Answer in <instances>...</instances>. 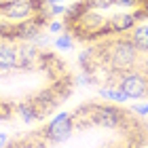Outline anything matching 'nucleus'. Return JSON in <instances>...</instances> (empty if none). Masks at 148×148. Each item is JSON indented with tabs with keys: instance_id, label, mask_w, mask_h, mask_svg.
Here are the masks:
<instances>
[{
	"instance_id": "obj_7",
	"label": "nucleus",
	"mask_w": 148,
	"mask_h": 148,
	"mask_svg": "<svg viewBox=\"0 0 148 148\" xmlns=\"http://www.w3.org/2000/svg\"><path fill=\"white\" fill-rule=\"evenodd\" d=\"M17 64H19L17 47L9 40H4L0 45V74H9L13 70H17Z\"/></svg>"
},
{
	"instance_id": "obj_4",
	"label": "nucleus",
	"mask_w": 148,
	"mask_h": 148,
	"mask_svg": "<svg viewBox=\"0 0 148 148\" xmlns=\"http://www.w3.org/2000/svg\"><path fill=\"white\" fill-rule=\"evenodd\" d=\"M114 85H116L129 99L148 97V74L144 70H140V68H133V70L116 74V83Z\"/></svg>"
},
{
	"instance_id": "obj_17",
	"label": "nucleus",
	"mask_w": 148,
	"mask_h": 148,
	"mask_svg": "<svg viewBox=\"0 0 148 148\" xmlns=\"http://www.w3.org/2000/svg\"><path fill=\"white\" fill-rule=\"evenodd\" d=\"M131 112L138 114V116H148V102H140L131 106Z\"/></svg>"
},
{
	"instance_id": "obj_3",
	"label": "nucleus",
	"mask_w": 148,
	"mask_h": 148,
	"mask_svg": "<svg viewBox=\"0 0 148 148\" xmlns=\"http://www.w3.org/2000/svg\"><path fill=\"white\" fill-rule=\"evenodd\" d=\"M49 4L45 0H6L0 2V17L4 21H25L36 15H49Z\"/></svg>"
},
{
	"instance_id": "obj_9",
	"label": "nucleus",
	"mask_w": 148,
	"mask_h": 148,
	"mask_svg": "<svg viewBox=\"0 0 148 148\" xmlns=\"http://www.w3.org/2000/svg\"><path fill=\"white\" fill-rule=\"evenodd\" d=\"M15 110H17V116L21 119L23 123H36V121H40V119L45 116V114L36 108V104L32 102V99H28V102H23V104H19Z\"/></svg>"
},
{
	"instance_id": "obj_2",
	"label": "nucleus",
	"mask_w": 148,
	"mask_h": 148,
	"mask_svg": "<svg viewBox=\"0 0 148 148\" xmlns=\"http://www.w3.org/2000/svg\"><path fill=\"white\" fill-rule=\"evenodd\" d=\"M74 125H97L104 129H119L127 123V114L110 104H87L76 114H72Z\"/></svg>"
},
{
	"instance_id": "obj_6",
	"label": "nucleus",
	"mask_w": 148,
	"mask_h": 148,
	"mask_svg": "<svg viewBox=\"0 0 148 148\" xmlns=\"http://www.w3.org/2000/svg\"><path fill=\"white\" fill-rule=\"evenodd\" d=\"M138 25V19L131 11H121L114 13L106 19V36H127L129 32Z\"/></svg>"
},
{
	"instance_id": "obj_5",
	"label": "nucleus",
	"mask_w": 148,
	"mask_h": 148,
	"mask_svg": "<svg viewBox=\"0 0 148 148\" xmlns=\"http://www.w3.org/2000/svg\"><path fill=\"white\" fill-rule=\"evenodd\" d=\"M74 119L70 112H59L55 119H51V123L42 129V136L53 144H59V142H66L72 131H74Z\"/></svg>"
},
{
	"instance_id": "obj_15",
	"label": "nucleus",
	"mask_w": 148,
	"mask_h": 148,
	"mask_svg": "<svg viewBox=\"0 0 148 148\" xmlns=\"http://www.w3.org/2000/svg\"><path fill=\"white\" fill-rule=\"evenodd\" d=\"M91 2V9H95V11H108L114 6L112 0H89Z\"/></svg>"
},
{
	"instance_id": "obj_1",
	"label": "nucleus",
	"mask_w": 148,
	"mask_h": 148,
	"mask_svg": "<svg viewBox=\"0 0 148 148\" xmlns=\"http://www.w3.org/2000/svg\"><path fill=\"white\" fill-rule=\"evenodd\" d=\"M138 64H140V51L133 47L129 36H110L99 47H95V64L93 66H99V68L112 72L114 76L138 68Z\"/></svg>"
},
{
	"instance_id": "obj_12",
	"label": "nucleus",
	"mask_w": 148,
	"mask_h": 148,
	"mask_svg": "<svg viewBox=\"0 0 148 148\" xmlns=\"http://www.w3.org/2000/svg\"><path fill=\"white\" fill-rule=\"evenodd\" d=\"M47 30H49V34L57 36V34H62V32H66V21H62V19H49Z\"/></svg>"
},
{
	"instance_id": "obj_11",
	"label": "nucleus",
	"mask_w": 148,
	"mask_h": 148,
	"mask_svg": "<svg viewBox=\"0 0 148 148\" xmlns=\"http://www.w3.org/2000/svg\"><path fill=\"white\" fill-rule=\"evenodd\" d=\"M53 47H55L57 51H70L74 47V38L70 32H62V34H57L55 40H53Z\"/></svg>"
},
{
	"instance_id": "obj_14",
	"label": "nucleus",
	"mask_w": 148,
	"mask_h": 148,
	"mask_svg": "<svg viewBox=\"0 0 148 148\" xmlns=\"http://www.w3.org/2000/svg\"><path fill=\"white\" fill-rule=\"evenodd\" d=\"M66 11H68V6H64V4H51L49 6V17L51 19H57V17H64L66 15Z\"/></svg>"
},
{
	"instance_id": "obj_19",
	"label": "nucleus",
	"mask_w": 148,
	"mask_h": 148,
	"mask_svg": "<svg viewBox=\"0 0 148 148\" xmlns=\"http://www.w3.org/2000/svg\"><path fill=\"white\" fill-rule=\"evenodd\" d=\"M6 142H9L6 133H2V131H0V148H4V146H6Z\"/></svg>"
},
{
	"instance_id": "obj_10",
	"label": "nucleus",
	"mask_w": 148,
	"mask_h": 148,
	"mask_svg": "<svg viewBox=\"0 0 148 148\" xmlns=\"http://www.w3.org/2000/svg\"><path fill=\"white\" fill-rule=\"evenodd\" d=\"M97 93H99V97L108 99V102H116V104H125L127 99H129V97H127V95H125V93H123V91L119 89L116 85H108V87H99V91H97Z\"/></svg>"
},
{
	"instance_id": "obj_13",
	"label": "nucleus",
	"mask_w": 148,
	"mask_h": 148,
	"mask_svg": "<svg viewBox=\"0 0 148 148\" xmlns=\"http://www.w3.org/2000/svg\"><path fill=\"white\" fill-rule=\"evenodd\" d=\"M133 15H136L138 23H142L144 19H148V0H142V2H140V6L133 11Z\"/></svg>"
},
{
	"instance_id": "obj_8",
	"label": "nucleus",
	"mask_w": 148,
	"mask_h": 148,
	"mask_svg": "<svg viewBox=\"0 0 148 148\" xmlns=\"http://www.w3.org/2000/svg\"><path fill=\"white\" fill-rule=\"evenodd\" d=\"M129 38H131L133 47L140 51V55L148 53V23H138L136 28L129 32Z\"/></svg>"
},
{
	"instance_id": "obj_21",
	"label": "nucleus",
	"mask_w": 148,
	"mask_h": 148,
	"mask_svg": "<svg viewBox=\"0 0 148 148\" xmlns=\"http://www.w3.org/2000/svg\"><path fill=\"white\" fill-rule=\"evenodd\" d=\"M0 2H6V0H0Z\"/></svg>"
},
{
	"instance_id": "obj_20",
	"label": "nucleus",
	"mask_w": 148,
	"mask_h": 148,
	"mask_svg": "<svg viewBox=\"0 0 148 148\" xmlns=\"http://www.w3.org/2000/svg\"><path fill=\"white\" fill-rule=\"evenodd\" d=\"M45 2H47V4H49V6H51V4H64V2H66V0H45Z\"/></svg>"
},
{
	"instance_id": "obj_18",
	"label": "nucleus",
	"mask_w": 148,
	"mask_h": 148,
	"mask_svg": "<svg viewBox=\"0 0 148 148\" xmlns=\"http://www.w3.org/2000/svg\"><path fill=\"white\" fill-rule=\"evenodd\" d=\"M4 40H6V23L2 21L0 23V42H4Z\"/></svg>"
},
{
	"instance_id": "obj_16",
	"label": "nucleus",
	"mask_w": 148,
	"mask_h": 148,
	"mask_svg": "<svg viewBox=\"0 0 148 148\" xmlns=\"http://www.w3.org/2000/svg\"><path fill=\"white\" fill-rule=\"evenodd\" d=\"M114 6H121V9H138L142 0H112Z\"/></svg>"
}]
</instances>
